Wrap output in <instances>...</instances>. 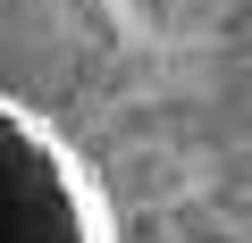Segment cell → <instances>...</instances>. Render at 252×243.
Returning a JSON list of instances; mask_svg holds the SVG:
<instances>
[{"mask_svg":"<svg viewBox=\"0 0 252 243\" xmlns=\"http://www.w3.org/2000/svg\"><path fill=\"white\" fill-rule=\"evenodd\" d=\"M244 243H252V235H244Z\"/></svg>","mask_w":252,"mask_h":243,"instance_id":"2","label":"cell"},{"mask_svg":"<svg viewBox=\"0 0 252 243\" xmlns=\"http://www.w3.org/2000/svg\"><path fill=\"white\" fill-rule=\"evenodd\" d=\"M0 243H118L109 185L17 92H0Z\"/></svg>","mask_w":252,"mask_h":243,"instance_id":"1","label":"cell"}]
</instances>
